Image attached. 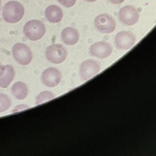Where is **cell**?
I'll list each match as a JSON object with an SVG mask.
<instances>
[{"label":"cell","instance_id":"obj_1","mask_svg":"<svg viewBox=\"0 0 156 156\" xmlns=\"http://www.w3.org/2000/svg\"><path fill=\"white\" fill-rule=\"evenodd\" d=\"M24 15V8L18 1H9L2 8L3 18L9 23L13 24L19 22Z\"/></svg>","mask_w":156,"mask_h":156},{"label":"cell","instance_id":"obj_2","mask_svg":"<svg viewBox=\"0 0 156 156\" xmlns=\"http://www.w3.org/2000/svg\"><path fill=\"white\" fill-rule=\"evenodd\" d=\"M46 27L44 24L38 20H31L23 27L24 35L31 41H38L44 35Z\"/></svg>","mask_w":156,"mask_h":156},{"label":"cell","instance_id":"obj_3","mask_svg":"<svg viewBox=\"0 0 156 156\" xmlns=\"http://www.w3.org/2000/svg\"><path fill=\"white\" fill-rule=\"evenodd\" d=\"M12 55L14 59L19 64L23 66L29 65L33 58L30 48L23 43H17L13 46Z\"/></svg>","mask_w":156,"mask_h":156},{"label":"cell","instance_id":"obj_4","mask_svg":"<svg viewBox=\"0 0 156 156\" xmlns=\"http://www.w3.org/2000/svg\"><path fill=\"white\" fill-rule=\"evenodd\" d=\"M46 57L50 62L54 64H60L66 60L67 51L63 45L52 44L46 48Z\"/></svg>","mask_w":156,"mask_h":156},{"label":"cell","instance_id":"obj_5","mask_svg":"<svg viewBox=\"0 0 156 156\" xmlns=\"http://www.w3.org/2000/svg\"><path fill=\"white\" fill-rule=\"evenodd\" d=\"M94 23L97 30L104 34H110L116 28L115 21L112 16L107 13L98 15L94 18Z\"/></svg>","mask_w":156,"mask_h":156},{"label":"cell","instance_id":"obj_6","mask_svg":"<svg viewBox=\"0 0 156 156\" xmlns=\"http://www.w3.org/2000/svg\"><path fill=\"white\" fill-rule=\"evenodd\" d=\"M119 18L124 25L133 26L138 21L139 13L133 6L127 5L122 7L119 10Z\"/></svg>","mask_w":156,"mask_h":156},{"label":"cell","instance_id":"obj_7","mask_svg":"<svg viewBox=\"0 0 156 156\" xmlns=\"http://www.w3.org/2000/svg\"><path fill=\"white\" fill-rule=\"evenodd\" d=\"M136 41L135 36L129 31H121L115 37L116 46L121 50H128L132 47Z\"/></svg>","mask_w":156,"mask_h":156},{"label":"cell","instance_id":"obj_8","mask_svg":"<svg viewBox=\"0 0 156 156\" xmlns=\"http://www.w3.org/2000/svg\"><path fill=\"white\" fill-rule=\"evenodd\" d=\"M100 71V65L98 62L94 60H87L83 62L80 66V76L83 81H85Z\"/></svg>","mask_w":156,"mask_h":156},{"label":"cell","instance_id":"obj_9","mask_svg":"<svg viewBox=\"0 0 156 156\" xmlns=\"http://www.w3.org/2000/svg\"><path fill=\"white\" fill-rule=\"evenodd\" d=\"M62 78L60 71L54 67L46 68L41 74V80L43 84L49 87L57 86Z\"/></svg>","mask_w":156,"mask_h":156},{"label":"cell","instance_id":"obj_10","mask_svg":"<svg viewBox=\"0 0 156 156\" xmlns=\"http://www.w3.org/2000/svg\"><path fill=\"white\" fill-rule=\"evenodd\" d=\"M113 52L112 46L105 41H98L91 45L90 53L91 55L100 58H106L111 55Z\"/></svg>","mask_w":156,"mask_h":156},{"label":"cell","instance_id":"obj_11","mask_svg":"<svg viewBox=\"0 0 156 156\" xmlns=\"http://www.w3.org/2000/svg\"><path fill=\"white\" fill-rule=\"evenodd\" d=\"M61 38L63 42L66 45L73 46L78 42L79 34L76 29L71 27H66L62 30Z\"/></svg>","mask_w":156,"mask_h":156},{"label":"cell","instance_id":"obj_12","mask_svg":"<svg viewBox=\"0 0 156 156\" xmlns=\"http://www.w3.org/2000/svg\"><path fill=\"white\" fill-rule=\"evenodd\" d=\"M46 19L51 23H58L60 22L63 16L62 9L57 5H50L45 10Z\"/></svg>","mask_w":156,"mask_h":156},{"label":"cell","instance_id":"obj_13","mask_svg":"<svg viewBox=\"0 0 156 156\" xmlns=\"http://www.w3.org/2000/svg\"><path fill=\"white\" fill-rule=\"evenodd\" d=\"M15 77V70L10 65H4V70L2 75L0 77V87L2 88H7L13 80Z\"/></svg>","mask_w":156,"mask_h":156},{"label":"cell","instance_id":"obj_14","mask_svg":"<svg viewBox=\"0 0 156 156\" xmlns=\"http://www.w3.org/2000/svg\"><path fill=\"white\" fill-rule=\"evenodd\" d=\"M12 92L17 99L24 100L27 96L28 87L24 82L18 81L12 85Z\"/></svg>","mask_w":156,"mask_h":156},{"label":"cell","instance_id":"obj_15","mask_svg":"<svg viewBox=\"0 0 156 156\" xmlns=\"http://www.w3.org/2000/svg\"><path fill=\"white\" fill-rule=\"evenodd\" d=\"M12 104L10 97L4 93H0V113L7 111Z\"/></svg>","mask_w":156,"mask_h":156},{"label":"cell","instance_id":"obj_16","mask_svg":"<svg viewBox=\"0 0 156 156\" xmlns=\"http://www.w3.org/2000/svg\"><path fill=\"white\" fill-rule=\"evenodd\" d=\"M54 97H55L54 94H53L50 91H41L37 95V96L36 98V100H35V104H40L43 102H45L48 100H49Z\"/></svg>","mask_w":156,"mask_h":156},{"label":"cell","instance_id":"obj_17","mask_svg":"<svg viewBox=\"0 0 156 156\" xmlns=\"http://www.w3.org/2000/svg\"><path fill=\"white\" fill-rule=\"evenodd\" d=\"M57 1L67 8L73 7L76 2V0H57Z\"/></svg>","mask_w":156,"mask_h":156},{"label":"cell","instance_id":"obj_18","mask_svg":"<svg viewBox=\"0 0 156 156\" xmlns=\"http://www.w3.org/2000/svg\"><path fill=\"white\" fill-rule=\"evenodd\" d=\"M28 106L24 104H21V105H18L17 106H16L12 110V112H19L20 110H23L24 108H27Z\"/></svg>","mask_w":156,"mask_h":156},{"label":"cell","instance_id":"obj_19","mask_svg":"<svg viewBox=\"0 0 156 156\" xmlns=\"http://www.w3.org/2000/svg\"><path fill=\"white\" fill-rule=\"evenodd\" d=\"M110 2L115 4H120L124 1V0H108Z\"/></svg>","mask_w":156,"mask_h":156},{"label":"cell","instance_id":"obj_20","mask_svg":"<svg viewBox=\"0 0 156 156\" xmlns=\"http://www.w3.org/2000/svg\"><path fill=\"white\" fill-rule=\"evenodd\" d=\"M4 70V65H3L1 62H0V77L2 75L3 72Z\"/></svg>","mask_w":156,"mask_h":156},{"label":"cell","instance_id":"obj_21","mask_svg":"<svg viewBox=\"0 0 156 156\" xmlns=\"http://www.w3.org/2000/svg\"><path fill=\"white\" fill-rule=\"evenodd\" d=\"M85 1H86L87 2H95V1H96L98 0H85Z\"/></svg>","mask_w":156,"mask_h":156},{"label":"cell","instance_id":"obj_22","mask_svg":"<svg viewBox=\"0 0 156 156\" xmlns=\"http://www.w3.org/2000/svg\"><path fill=\"white\" fill-rule=\"evenodd\" d=\"M1 0H0V10H1Z\"/></svg>","mask_w":156,"mask_h":156}]
</instances>
